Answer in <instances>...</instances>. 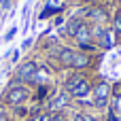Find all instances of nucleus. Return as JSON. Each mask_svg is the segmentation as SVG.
Here are the masks:
<instances>
[{
  "label": "nucleus",
  "mask_w": 121,
  "mask_h": 121,
  "mask_svg": "<svg viewBox=\"0 0 121 121\" xmlns=\"http://www.w3.org/2000/svg\"><path fill=\"white\" fill-rule=\"evenodd\" d=\"M91 89H94V83H91V79L85 77L83 72H77V74H72V77H68V79L64 81V91H68L72 100L87 98V96L91 94Z\"/></svg>",
  "instance_id": "1"
},
{
  "label": "nucleus",
  "mask_w": 121,
  "mask_h": 121,
  "mask_svg": "<svg viewBox=\"0 0 121 121\" xmlns=\"http://www.w3.org/2000/svg\"><path fill=\"white\" fill-rule=\"evenodd\" d=\"M32 98V91L23 85V83H17V85H9L4 96H2V104L9 106V108H17V106H26V102Z\"/></svg>",
  "instance_id": "2"
},
{
  "label": "nucleus",
  "mask_w": 121,
  "mask_h": 121,
  "mask_svg": "<svg viewBox=\"0 0 121 121\" xmlns=\"http://www.w3.org/2000/svg\"><path fill=\"white\" fill-rule=\"evenodd\" d=\"M91 94H94V108H108L111 106V85L106 81L96 83Z\"/></svg>",
  "instance_id": "3"
},
{
  "label": "nucleus",
  "mask_w": 121,
  "mask_h": 121,
  "mask_svg": "<svg viewBox=\"0 0 121 121\" xmlns=\"http://www.w3.org/2000/svg\"><path fill=\"white\" fill-rule=\"evenodd\" d=\"M38 62H34V60H26L23 64H19L17 66V70H15V81H19V83H34V77H36V70H38Z\"/></svg>",
  "instance_id": "4"
},
{
  "label": "nucleus",
  "mask_w": 121,
  "mask_h": 121,
  "mask_svg": "<svg viewBox=\"0 0 121 121\" xmlns=\"http://www.w3.org/2000/svg\"><path fill=\"white\" fill-rule=\"evenodd\" d=\"M72 102V98H70V94L68 91H57V94H53L47 102H45V108H47V113H57V111H66L68 108V104Z\"/></svg>",
  "instance_id": "5"
},
{
  "label": "nucleus",
  "mask_w": 121,
  "mask_h": 121,
  "mask_svg": "<svg viewBox=\"0 0 121 121\" xmlns=\"http://www.w3.org/2000/svg\"><path fill=\"white\" fill-rule=\"evenodd\" d=\"M91 66H94V57H91V53L74 51V55H72V64H70L72 70H77V72H85V70H89Z\"/></svg>",
  "instance_id": "6"
},
{
  "label": "nucleus",
  "mask_w": 121,
  "mask_h": 121,
  "mask_svg": "<svg viewBox=\"0 0 121 121\" xmlns=\"http://www.w3.org/2000/svg\"><path fill=\"white\" fill-rule=\"evenodd\" d=\"M83 26H85L83 17H77V15H74V17H70V19H68V23L64 26L62 34H64V36H72V38H74V36H77V32H79Z\"/></svg>",
  "instance_id": "7"
},
{
  "label": "nucleus",
  "mask_w": 121,
  "mask_h": 121,
  "mask_svg": "<svg viewBox=\"0 0 121 121\" xmlns=\"http://www.w3.org/2000/svg\"><path fill=\"white\" fill-rule=\"evenodd\" d=\"M72 55H74V49H70V47H62L60 49V53H57V64H60V68H70V64H72Z\"/></svg>",
  "instance_id": "8"
},
{
  "label": "nucleus",
  "mask_w": 121,
  "mask_h": 121,
  "mask_svg": "<svg viewBox=\"0 0 121 121\" xmlns=\"http://www.w3.org/2000/svg\"><path fill=\"white\" fill-rule=\"evenodd\" d=\"M113 30H102V32H98V36H100V45H98V49H113V45H115V38H113Z\"/></svg>",
  "instance_id": "9"
},
{
  "label": "nucleus",
  "mask_w": 121,
  "mask_h": 121,
  "mask_svg": "<svg viewBox=\"0 0 121 121\" xmlns=\"http://www.w3.org/2000/svg\"><path fill=\"white\" fill-rule=\"evenodd\" d=\"M74 38H77V43H79V45H85V43H91L94 32L89 30V26H83V28L77 32V36H74Z\"/></svg>",
  "instance_id": "10"
},
{
  "label": "nucleus",
  "mask_w": 121,
  "mask_h": 121,
  "mask_svg": "<svg viewBox=\"0 0 121 121\" xmlns=\"http://www.w3.org/2000/svg\"><path fill=\"white\" fill-rule=\"evenodd\" d=\"M13 115H15V119H19V121H28L30 111L26 106H17V108H13Z\"/></svg>",
  "instance_id": "11"
},
{
  "label": "nucleus",
  "mask_w": 121,
  "mask_h": 121,
  "mask_svg": "<svg viewBox=\"0 0 121 121\" xmlns=\"http://www.w3.org/2000/svg\"><path fill=\"white\" fill-rule=\"evenodd\" d=\"M113 32H115V36H121V11H117L113 17Z\"/></svg>",
  "instance_id": "12"
},
{
  "label": "nucleus",
  "mask_w": 121,
  "mask_h": 121,
  "mask_svg": "<svg viewBox=\"0 0 121 121\" xmlns=\"http://www.w3.org/2000/svg\"><path fill=\"white\" fill-rule=\"evenodd\" d=\"M111 98L113 100H121V81L111 85Z\"/></svg>",
  "instance_id": "13"
},
{
  "label": "nucleus",
  "mask_w": 121,
  "mask_h": 121,
  "mask_svg": "<svg viewBox=\"0 0 121 121\" xmlns=\"http://www.w3.org/2000/svg\"><path fill=\"white\" fill-rule=\"evenodd\" d=\"M51 121H70V117L66 115V111H57V113H51Z\"/></svg>",
  "instance_id": "14"
},
{
  "label": "nucleus",
  "mask_w": 121,
  "mask_h": 121,
  "mask_svg": "<svg viewBox=\"0 0 121 121\" xmlns=\"http://www.w3.org/2000/svg\"><path fill=\"white\" fill-rule=\"evenodd\" d=\"M77 121H100L96 115H91V113H85V111H79V119Z\"/></svg>",
  "instance_id": "15"
},
{
  "label": "nucleus",
  "mask_w": 121,
  "mask_h": 121,
  "mask_svg": "<svg viewBox=\"0 0 121 121\" xmlns=\"http://www.w3.org/2000/svg\"><path fill=\"white\" fill-rule=\"evenodd\" d=\"M60 11H62V9H53V6H47V9H45V11H43L38 17H40V19H49L53 13H60Z\"/></svg>",
  "instance_id": "16"
},
{
  "label": "nucleus",
  "mask_w": 121,
  "mask_h": 121,
  "mask_svg": "<svg viewBox=\"0 0 121 121\" xmlns=\"http://www.w3.org/2000/svg\"><path fill=\"white\" fill-rule=\"evenodd\" d=\"M0 121H11V115H9L4 104H0Z\"/></svg>",
  "instance_id": "17"
},
{
  "label": "nucleus",
  "mask_w": 121,
  "mask_h": 121,
  "mask_svg": "<svg viewBox=\"0 0 121 121\" xmlns=\"http://www.w3.org/2000/svg\"><path fill=\"white\" fill-rule=\"evenodd\" d=\"M113 108H115V115L121 121V100H113Z\"/></svg>",
  "instance_id": "18"
},
{
  "label": "nucleus",
  "mask_w": 121,
  "mask_h": 121,
  "mask_svg": "<svg viewBox=\"0 0 121 121\" xmlns=\"http://www.w3.org/2000/svg\"><path fill=\"white\" fill-rule=\"evenodd\" d=\"M15 34H17V26H13V28L4 34V40H13V36H15Z\"/></svg>",
  "instance_id": "19"
},
{
  "label": "nucleus",
  "mask_w": 121,
  "mask_h": 121,
  "mask_svg": "<svg viewBox=\"0 0 121 121\" xmlns=\"http://www.w3.org/2000/svg\"><path fill=\"white\" fill-rule=\"evenodd\" d=\"M32 45H34V38H26V40L21 43V49H30Z\"/></svg>",
  "instance_id": "20"
},
{
  "label": "nucleus",
  "mask_w": 121,
  "mask_h": 121,
  "mask_svg": "<svg viewBox=\"0 0 121 121\" xmlns=\"http://www.w3.org/2000/svg\"><path fill=\"white\" fill-rule=\"evenodd\" d=\"M98 2H102V0H98Z\"/></svg>",
  "instance_id": "21"
}]
</instances>
